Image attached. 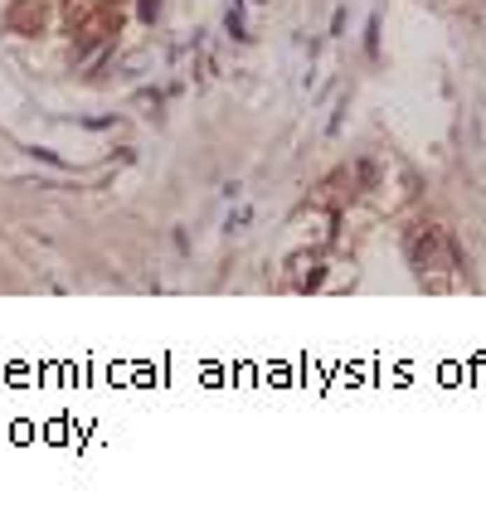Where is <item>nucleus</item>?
Masks as SVG:
<instances>
[{"label":"nucleus","mask_w":486,"mask_h":510,"mask_svg":"<svg viewBox=\"0 0 486 510\" xmlns=\"http://www.w3.org/2000/svg\"><path fill=\"white\" fill-rule=\"evenodd\" d=\"M224 29H229L234 39H248V24H243V0H229V10H224Z\"/></svg>","instance_id":"f257e3e1"},{"label":"nucleus","mask_w":486,"mask_h":510,"mask_svg":"<svg viewBox=\"0 0 486 510\" xmlns=\"http://www.w3.org/2000/svg\"><path fill=\"white\" fill-rule=\"evenodd\" d=\"M24 151H29L34 161H44V166H59V170H69V161H64L59 151H49V146H24Z\"/></svg>","instance_id":"f03ea898"},{"label":"nucleus","mask_w":486,"mask_h":510,"mask_svg":"<svg viewBox=\"0 0 486 510\" xmlns=\"http://www.w3.org/2000/svg\"><path fill=\"white\" fill-rule=\"evenodd\" d=\"M365 54H380V15H370L365 24Z\"/></svg>","instance_id":"7ed1b4c3"},{"label":"nucleus","mask_w":486,"mask_h":510,"mask_svg":"<svg viewBox=\"0 0 486 510\" xmlns=\"http://www.w3.org/2000/svg\"><path fill=\"white\" fill-rule=\"evenodd\" d=\"M248 219H253V209H238V214H229V224H224V228H229V233H234V228H243V224H248Z\"/></svg>","instance_id":"20e7f679"},{"label":"nucleus","mask_w":486,"mask_h":510,"mask_svg":"<svg viewBox=\"0 0 486 510\" xmlns=\"http://www.w3.org/2000/svg\"><path fill=\"white\" fill-rule=\"evenodd\" d=\"M136 15H141V20H146V24H151V20H156V15H161V5H156V0H141V5H136Z\"/></svg>","instance_id":"39448f33"},{"label":"nucleus","mask_w":486,"mask_h":510,"mask_svg":"<svg viewBox=\"0 0 486 510\" xmlns=\"http://www.w3.org/2000/svg\"><path fill=\"white\" fill-rule=\"evenodd\" d=\"M112 122H117V117H83V126H88V131H102V126H112Z\"/></svg>","instance_id":"423d86ee"}]
</instances>
